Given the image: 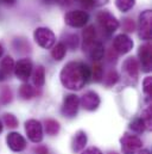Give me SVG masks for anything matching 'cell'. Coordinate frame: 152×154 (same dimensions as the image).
<instances>
[{"instance_id":"3","label":"cell","mask_w":152,"mask_h":154,"mask_svg":"<svg viewBox=\"0 0 152 154\" xmlns=\"http://www.w3.org/2000/svg\"><path fill=\"white\" fill-rule=\"evenodd\" d=\"M34 38L38 45L44 49H50L56 43L55 34L48 28H37L34 32Z\"/></svg>"},{"instance_id":"17","label":"cell","mask_w":152,"mask_h":154,"mask_svg":"<svg viewBox=\"0 0 152 154\" xmlns=\"http://www.w3.org/2000/svg\"><path fill=\"white\" fill-rule=\"evenodd\" d=\"M14 71V61L11 56H5L1 62H0V73L2 74V77L6 78L10 77L11 73Z\"/></svg>"},{"instance_id":"16","label":"cell","mask_w":152,"mask_h":154,"mask_svg":"<svg viewBox=\"0 0 152 154\" xmlns=\"http://www.w3.org/2000/svg\"><path fill=\"white\" fill-rule=\"evenodd\" d=\"M87 141H88L87 134L83 130H78L74 135L73 141H72V149H73V152L78 153V152L83 151L86 145H87Z\"/></svg>"},{"instance_id":"38","label":"cell","mask_w":152,"mask_h":154,"mask_svg":"<svg viewBox=\"0 0 152 154\" xmlns=\"http://www.w3.org/2000/svg\"><path fill=\"white\" fill-rule=\"evenodd\" d=\"M136 154H151V153H150V152H149L148 149H143V151L140 149L139 152H137V153H136Z\"/></svg>"},{"instance_id":"41","label":"cell","mask_w":152,"mask_h":154,"mask_svg":"<svg viewBox=\"0 0 152 154\" xmlns=\"http://www.w3.org/2000/svg\"><path fill=\"white\" fill-rule=\"evenodd\" d=\"M2 131V124H1V122H0V133Z\"/></svg>"},{"instance_id":"27","label":"cell","mask_w":152,"mask_h":154,"mask_svg":"<svg viewBox=\"0 0 152 154\" xmlns=\"http://www.w3.org/2000/svg\"><path fill=\"white\" fill-rule=\"evenodd\" d=\"M2 119H4L5 125H7L11 129H14V128L18 127V119H17L16 116L12 115V114H5Z\"/></svg>"},{"instance_id":"20","label":"cell","mask_w":152,"mask_h":154,"mask_svg":"<svg viewBox=\"0 0 152 154\" xmlns=\"http://www.w3.org/2000/svg\"><path fill=\"white\" fill-rule=\"evenodd\" d=\"M66 54H67V47H66V44L62 43V42L57 43V44L54 45L52 49H51V56H52V59H55V60H57V61H61V60L66 56Z\"/></svg>"},{"instance_id":"12","label":"cell","mask_w":152,"mask_h":154,"mask_svg":"<svg viewBox=\"0 0 152 154\" xmlns=\"http://www.w3.org/2000/svg\"><path fill=\"white\" fill-rule=\"evenodd\" d=\"M100 103H101L100 97H99V94H98L96 92H94V91H88V92H86V93L81 97V99H80V105H81L84 110H87V111H95V110L99 108Z\"/></svg>"},{"instance_id":"6","label":"cell","mask_w":152,"mask_h":154,"mask_svg":"<svg viewBox=\"0 0 152 154\" xmlns=\"http://www.w3.org/2000/svg\"><path fill=\"white\" fill-rule=\"evenodd\" d=\"M25 131L30 141L39 143L43 140V125L37 119H29L25 122Z\"/></svg>"},{"instance_id":"40","label":"cell","mask_w":152,"mask_h":154,"mask_svg":"<svg viewBox=\"0 0 152 154\" xmlns=\"http://www.w3.org/2000/svg\"><path fill=\"white\" fill-rule=\"evenodd\" d=\"M1 80H5V78L2 77V74H1V73H0V81H1Z\"/></svg>"},{"instance_id":"7","label":"cell","mask_w":152,"mask_h":154,"mask_svg":"<svg viewBox=\"0 0 152 154\" xmlns=\"http://www.w3.org/2000/svg\"><path fill=\"white\" fill-rule=\"evenodd\" d=\"M82 48H83V53L94 61L101 60L105 55L104 44L100 41H96V39L93 41V42H89V43H83Z\"/></svg>"},{"instance_id":"10","label":"cell","mask_w":152,"mask_h":154,"mask_svg":"<svg viewBox=\"0 0 152 154\" xmlns=\"http://www.w3.org/2000/svg\"><path fill=\"white\" fill-rule=\"evenodd\" d=\"M32 62L30 59H22L14 65V74L22 81H28L32 74Z\"/></svg>"},{"instance_id":"36","label":"cell","mask_w":152,"mask_h":154,"mask_svg":"<svg viewBox=\"0 0 152 154\" xmlns=\"http://www.w3.org/2000/svg\"><path fill=\"white\" fill-rule=\"evenodd\" d=\"M73 1H74V0H57V2H58L60 5H62V6H68V5L73 4Z\"/></svg>"},{"instance_id":"11","label":"cell","mask_w":152,"mask_h":154,"mask_svg":"<svg viewBox=\"0 0 152 154\" xmlns=\"http://www.w3.org/2000/svg\"><path fill=\"white\" fill-rule=\"evenodd\" d=\"M133 45H134L133 41L125 34H120L115 36L113 41V50L118 54H122V55L130 53L133 49Z\"/></svg>"},{"instance_id":"21","label":"cell","mask_w":152,"mask_h":154,"mask_svg":"<svg viewBox=\"0 0 152 154\" xmlns=\"http://www.w3.org/2000/svg\"><path fill=\"white\" fill-rule=\"evenodd\" d=\"M35 94H36V90H35L31 85H29L28 82L23 84V85L20 86V88H19V96L22 97V99L29 100V99L34 98Z\"/></svg>"},{"instance_id":"33","label":"cell","mask_w":152,"mask_h":154,"mask_svg":"<svg viewBox=\"0 0 152 154\" xmlns=\"http://www.w3.org/2000/svg\"><path fill=\"white\" fill-rule=\"evenodd\" d=\"M78 1L84 8H93L95 5H99L98 0H78Z\"/></svg>"},{"instance_id":"30","label":"cell","mask_w":152,"mask_h":154,"mask_svg":"<svg viewBox=\"0 0 152 154\" xmlns=\"http://www.w3.org/2000/svg\"><path fill=\"white\" fill-rule=\"evenodd\" d=\"M77 45H78V36L75 35V34L69 35L67 37V44H66V47H69L72 50H75L76 48H77Z\"/></svg>"},{"instance_id":"1","label":"cell","mask_w":152,"mask_h":154,"mask_svg":"<svg viewBox=\"0 0 152 154\" xmlns=\"http://www.w3.org/2000/svg\"><path fill=\"white\" fill-rule=\"evenodd\" d=\"M60 79L66 88L78 91L90 79V67L83 62L72 61L62 68Z\"/></svg>"},{"instance_id":"37","label":"cell","mask_w":152,"mask_h":154,"mask_svg":"<svg viewBox=\"0 0 152 154\" xmlns=\"http://www.w3.org/2000/svg\"><path fill=\"white\" fill-rule=\"evenodd\" d=\"M5 4H7V5H13L14 2H16V0H2Z\"/></svg>"},{"instance_id":"22","label":"cell","mask_w":152,"mask_h":154,"mask_svg":"<svg viewBox=\"0 0 152 154\" xmlns=\"http://www.w3.org/2000/svg\"><path fill=\"white\" fill-rule=\"evenodd\" d=\"M90 78L95 81V82H99L104 79V69L101 67V65L99 63H94L92 67H90Z\"/></svg>"},{"instance_id":"19","label":"cell","mask_w":152,"mask_h":154,"mask_svg":"<svg viewBox=\"0 0 152 154\" xmlns=\"http://www.w3.org/2000/svg\"><path fill=\"white\" fill-rule=\"evenodd\" d=\"M32 81L36 87H42L45 82V69L43 66H37V68L34 71Z\"/></svg>"},{"instance_id":"4","label":"cell","mask_w":152,"mask_h":154,"mask_svg":"<svg viewBox=\"0 0 152 154\" xmlns=\"http://www.w3.org/2000/svg\"><path fill=\"white\" fill-rule=\"evenodd\" d=\"M120 143H121V149L124 154H136L143 147L142 139L136 135H130V134H125L120 139Z\"/></svg>"},{"instance_id":"8","label":"cell","mask_w":152,"mask_h":154,"mask_svg":"<svg viewBox=\"0 0 152 154\" xmlns=\"http://www.w3.org/2000/svg\"><path fill=\"white\" fill-rule=\"evenodd\" d=\"M152 13L150 10L144 11L139 16V37L144 41H150L152 35L151 30Z\"/></svg>"},{"instance_id":"2","label":"cell","mask_w":152,"mask_h":154,"mask_svg":"<svg viewBox=\"0 0 152 154\" xmlns=\"http://www.w3.org/2000/svg\"><path fill=\"white\" fill-rule=\"evenodd\" d=\"M96 20L100 25V28L102 29V31H105L106 34H113L114 31L118 30L119 28V22L118 19L114 17L113 14L108 11H101L98 13L96 16Z\"/></svg>"},{"instance_id":"25","label":"cell","mask_w":152,"mask_h":154,"mask_svg":"<svg viewBox=\"0 0 152 154\" xmlns=\"http://www.w3.org/2000/svg\"><path fill=\"white\" fill-rule=\"evenodd\" d=\"M136 5V0H115V6L121 12H128Z\"/></svg>"},{"instance_id":"18","label":"cell","mask_w":152,"mask_h":154,"mask_svg":"<svg viewBox=\"0 0 152 154\" xmlns=\"http://www.w3.org/2000/svg\"><path fill=\"white\" fill-rule=\"evenodd\" d=\"M60 129H61V125L60 123L56 121V119H45L44 122V130L48 135L50 136H55L60 133Z\"/></svg>"},{"instance_id":"31","label":"cell","mask_w":152,"mask_h":154,"mask_svg":"<svg viewBox=\"0 0 152 154\" xmlns=\"http://www.w3.org/2000/svg\"><path fill=\"white\" fill-rule=\"evenodd\" d=\"M143 90L148 97H151L152 93V78L146 77L143 81Z\"/></svg>"},{"instance_id":"5","label":"cell","mask_w":152,"mask_h":154,"mask_svg":"<svg viewBox=\"0 0 152 154\" xmlns=\"http://www.w3.org/2000/svg\"><path fill=\"white\" fill-rule=\"evenodd\" d=\"M89 20V14L84 11H70L64 16V22L72 28H83Z\"/></svg>"},{"instance_id":"9","label":"cell","mask_w":152,"mask_h":154,"mask_svg":"<svg viewBox=\"0 0 152 154\" xmlns=\"http://www.w3.org/2000/svg\"><path fill=\"white\" fill-rule=\"evenodd\" d=\"M80 108V98L76 94H68L66 96L64 100H63V105H62V114L68 117V118H73L75 117L77 111Z\"/></svg>"},{"instance_id":"14","label":"cell","mask_w":152,"mask_h":154,"mask_svg":"<svg viewBox=\"0 0 152 154\" xmlns=\"http://www.w3.org/2000/svg\"><path fill=\"white\" fill-rule=\"evenodd\" d=\"M138 56H139V61L143 71L149 73L151 71V44L149 42L140 45L138 50Z\"/></svg>"},{"instance_id":"23","label":"cell","mask_w":152,"mask_h":154,"mask_svg":"<svg viewBox=\"0 0 152 154\" xmlns=\"http://www.w3.org/2000/svg\"><path fill=\"white\" fill-rule=\"evenodd\" d=\"M82 36H83V43H89V42L95 41V39H96V31H95L94 25L87 26V28L83 30Z\"/></svg>"},{"instance_id":"39","label":"cell","mask_w":152,"mask_h":154,"mask_svg":"<svg viewBox=\"0 0 152 154\" xmlns=\"http://www.w3.org/2000/svg\"><path fill=\"white\" fill-rule=\"evenodd\" d=\"M2 54H4V48H2V45H1V43H0V57L2 56Z\"/></svg>"},{"instance_id":"35","label":"cell","mask_w":152,"mask_h":154,"mask_svg":"<svg viewBox=\"0 0 152 154\" xmlns=\"http://www.w3.org/2000/svg\"><path fill=\"white\" fill-rule=\"evenodd\" d=\"M34 152H35V154H48L49 153V151H48V148H46L45 146H37V147L34 149Z\"/></svg>"},{"instance_id":"29","label":"cell","mask_w":152,"mask_h":154,"mask_svg":"<svg viewBox=\"0 0 152 154\" xmlns=\"http://www.w3.org/2000/svg\"><path fill=\"white\" fill-rule=\"evenodd\" d=\"M118 80H119L118 73H116L115 71H111V72H108L107 75L105 77V84H106V86L110 87V86L115 85V84L118 82Z\"/></svg>"},{"instance_id":"42","label":"cell","mask_w":152,"mask_h":154,"mask_svg":"<svg viewBox=\"0 0 152 154\" xmlns=\"http://www.w3.org/2000/svg\"><path fill=\"white\" fill-rule=\"evenodd\" d=\"M110 154H116V153H110Z\"/></svg>"},{"instance_id":"24","label":"cell","mask_w":152,"mask_h":154,"mask_svg":"<svg viewBox=\"0 0 152 154\" xmlns=\"http://www.w3.org/2000/svg\"><path fill=\"white\" fill-rule=\"evenodd\" d=\"M130 129H131L132 131L137 133V134H142V133H144V131L146 130L145 124H144V122H143V119H142L140 117H139V118H134V119L130 123Z\"/></svg>"},{"instance_id":"13","label":"cell","mask_w":152,"mask_h":154,"mask_svg":"<svg viewBox=\"0 0 152 154\" xmlns=\"http://www.w3.org/2000/svg\"><path fill=\"white\" fill-rule=\"evenodd\" d=\"M6 143H7L8 148L13 152H23L26 148V140L24 139L23 135H20L19 133H16V131H12L7 135Z\"/></svg>"},{"instance_id":"34","label":"cell","mask_w":152,"mask_h":154,"mask_svg":"<svg viewBox=\"0 0 152 154\" xmlns=\"http://www.w3.org/2000/svg\"><path fill=\"white\" fill-rule=\"evenodd\" d=\"M81 154H104L98 147H89L87 149H84Z\"/></svg>"},{"instance_id":"26","label":"cell","mask_w":152,"mask_h":154,"mask_svg":"<svg viewBox=\"0 0 152 154\" xmlns=\"http://www.w3.org/2000/svg\"><path fill=\"white\" fill-rule=\"evenodd\" d=\"M12 100V91L10 87L5 86L0 91V102L1 104H8Z\"/></svg>"},{"instance_id":"28","label":"cell","mask_w":152,"mask_h":154,"mask_svg":"<svg viewBox=\"0 0 152 154\" xmlns=\"http://www.w3.org/2000/svg\"><path fill=\"white\" fill-rule=\"evenodd\" d=\"M140 118L143 119V122H144V124H145V128H146L148 130H151V128H152L151 108H148V109L143 112V115H142Z\"/></svg>"},{"instance_id":"15","label":"cell","mask_w":152,"mask_h":154,"mask_svg":"<svg viewBox=\"0 0 152 154\" xmlns=\"http://www.w3.org/2000/svg\"><path fill=\"white\" fill-rule=\"evenodd\" d=\"M122 71L130 79L136 81L139 75V62L136 57H127L122 63Z\"/></svg>"},{"instance_id":"32","label":"cell","mask_w":152,"mask_h":154,"mask_svg":"<svg viewBox=\"0 0 152 154\" xmlns=\"http://www.w3.org/2000/svg\"><path fill=\"white\" fill-rule=\"evenodd\" d=\"M122 26H124V29H125L127 32H133V31L136 30V24H134V22H133L132 19H130V18H127V19L124 20Z\"/></svg>"}]
</instances>
